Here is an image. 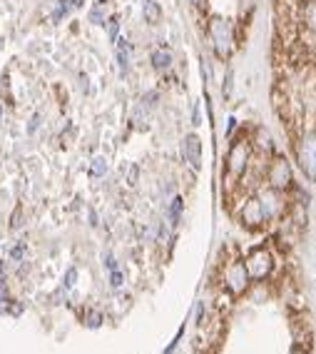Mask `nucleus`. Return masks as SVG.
<instances>
[{
    "instance_id": "1",
    "label": "nucleus",
    "mask_w": 316,
    "mask_h": 354,
    "mask_svg": "<svg viewBox=\"0 0 316 354\" xmlns=\"http://www.w3.org/2000/svg\"><path fill=\"white\" fill-rule=\"evenodd\" d=\"M209 35H212V43H214V50L219 58H229L231 53V28L224 18H214L209 23Z\"/></svg>"
},
{
    "instance_id": "2",
    "label": "nucleus",
    "mask_w": 316,
    "mask_h": 354,
    "mask_svg": "<svg viewBox=\"0 0 316 354\" xmlns=\"http://www.w3.org/2000/svg\"><path fill=\"white\" fill-rule=\"evenodd\" d=\"M296 155H299L301 170L311 177V180H316V135H304L299 140Z\"/></svg>"
},
{
    "instance_id": "3",
    "label": "nucleus",
    "mask_w": 316,
    "mask_h": 354,
    "mask_svg": "<svg viewBox=\"0 0 316 354\" xmlns=\"http://www.w3.org/2000/svg\"><path fill=\"white\" fill-rule=\"evenodd\" d=\"M266 180H269V187L271 190H287L291 185V167L284 157H276L271 165H269V172H266Z\"/></svg>"
},
{
    "instance_id": "4",
    "label": "nucleus",
    "mask_w": 316,
    "mask_h": 354,
    "mask_svg": "<svg viewBox=\"0 0 316 354\" xmlns=\"http://www.w3.org/2000/svg\"><path fill=\"white\" fill-rule=\"evenodd\" d=\"M247 267V274L254 277V279H264L269 272H271V255L266 250H254L249 255V260L244 262Z\"/></svg>"
},
{
    "instance_id": "5",
    "label": "nucleus",
    "mask_w": 316,
    "mask_h": 354,
    "mask_svg": "<svg viewBox=\"0 0 316 354\" xmlns=\"http://www.w3.org/2000/svg\"><path fill=\"white\" fill-rule=\"evenodd\" d=\"M247 160H249V145H247L244 140L234 143L229 150V155H227V170H229V175H234V177L244 175Z\"/></svg>"
},
{
    "instance_id": "6",
    "label": "nucleus",
    "mask_w": 316,
    "mask_h": 354,
    "mask_svg": "<svg viewBox=\"0 0 316 354\" xmlns=\"http://www.w3.org/2000/svg\"><path fill=\"white\" fill-rule=\"evenodd\" d=\"M182 155H184V162H187L194 172H200L202 170V140L197 135H187V137H184V143H182Z\"/></svg>"
},
{
    "instance_id": "7",
    "label": "nucleus",
    "mask_w": 316,
    "mask_h": 354,
    "mask_svg": "<svg viewBox=\"0 0 316 354\" xmlns=\"http://www.w3.org/2000/svg\"><path fill=\"white\" fill-rule=\"evenodd\" d=\"M249 285V274H247V267L244 262H236L227 269V287H229L234 295H242Z\"/></svg>"
},
{
    "instance_id": "8",
    "label": "nucleus",
    "mask_w": 316,
    "mask_h": 354,
    "mask_svg": "<svg viewBox=\"0 0 316 354\" xmlns=\"http://www.w3.org/2000/svg\"><path fill=\"white\" fill-rule=\"evenodd\" d=\"M259 205H261V212H264V220H271V217H276L279 215V209H282V202H279V190H261L259 192Z\"/></svg>"
},
{
    "instance_id": "9",
    "label": "nucleus",
    "mask_w": 316,
    "mask_h": 354,
    "mask_svg": "<svg viewBox=\"0 0 316 354\" xmlns=\"http://www.w3.org/2000/svg\"><path fill=\"white\" fill-rule=\"evenodd\" d=\"M242 220L247 222V225H261V222H266L264 220V212H261V205H259V200L254 197V200H249L247 205H244V212H242Z\"/></svg>"
},
{
    "instance_id": "10",
    "label": "nucleus",
    "mask_w": 316,
    "mask_h": 354,
    "mask_svg": "<svg viewBox=\"0 0 316 354\" xmlns=\"http://www.w3.org/2000/svg\"><path fill=\"white\" fill-rule=\"evenodd\" d=\"M142 10H144V18H147V23H160V18H162V10H160V5L154 3V0H142Z\"/></svg>"
},
{
    "instance_id": "11",
    "label": "nucleus",
    "mask_w": 316,
    "mask_h": 354,
    "mask_svg": "<svg viewBox=\"0 0 316 354\" xmlns=\"http://www.w3.org/2000/svg\"><path fill=\"white\" fill-rule=\"evenodd\" d=\"M152 65H154L157 70H167V67L172 65V53H170V50H154V53H152Z\"/></svg>"
},
{
    "instance_id": "12",
    "label": "nucleus",
    "mask_w": 316,
    "mask_h": 354,
    "mask_svg": "<svg viewBox=\"0 0 316 354\" xmlns=\"http://www.w3.org/2000/svg\"><path fill=\"white\" fill-rule=\"evenodd\" d=\"M304 23H306V28L316 35V0L304 3Z\"/></svg>"
},
{
    "instance_id": "13",
    "label": "nucleus",
    "mask_w": 316,
    "mask_h": 354,
    "mask_svg": "<svg viewBox=\"0 0 316 354\" xmlns=\"http://www.w3.org/2000/svg\"><path fill=\"white\" fill-rule=\"evenodd\" d=\"M182 207H184L182 197H174L172 205H170V220H172V225H177V222H179V217H182Z\"/></svg>"
},
{
    "instance_id": "14",
    "label": "nucleus",
    "mask_w": 316,
    "mask_h": 354,
    "mask_svg": "<svg viewBox=\"0 0 316 354\" xmlns=\"http://www.w3.org/2000/svg\"><path fill=\"white\" fill-rule=\"evenodd\" d=\"M90 20H92L95 25H105V5H102V3L95 5V8L90 10Z\"/></svg>"
},
{
    "instance_id": "15",
    "label": "nucleus",
    "mask_w": 316,
    "mask_h": 354,
    "mask_svg": "<svg viewBox=\"0 0 316 354\" xmlns=\"http://www.w3.org/2000/svg\"><path fill=\"white\" fill-rule=\"evenodd\" d=\"M257 145H259V150H264V152H271V135H269L266 130H259L257 132Z\"/></svg>"
},
{
    "instance_id": "16",
    "label": "nucleus",
    "mask_w": 316,
    "mask_h": 354,
    "mask_svg": "<svg viewBox=\"0 0 316 354\" xmlns=\"http://www.w3.org/2000/svg\"><path fill=\"white\" fill-rule=\"evenodd\" d=\"M90 172H92V177H102L105 172H107V160H105V157H95Z\"/></svg>"
},
{
    "instance_id": "17",
    "label": "nucleus",
    "mask_w": 316,
    "mask_h": 354,
    "mask_svg": "<svg viewBox=\"0 0 316 354\" xmlns=\"http://www.w3.org/2000/svg\"><path fill=\"white\" fill-rule=\"evenodd\" d=\"M231 85H234V73H231V70H227V78H224V88H222L224 97H229V95H231Z\"/></svg>"
},
{
    "instance_id": "18",
    "label": "nucleus",
    "mask_w": 316,
    "mask_h": 354,
    "mask_svg": "<svg viewBox=\"0 0 316 354\" xmlns=\"http://www.w3.org/2000/svg\"><path fill=\"white\" fill-rule=\"evenodd\" d=\"M23 255H25V247H23V244H15V247L10 250V260H13V262H20Z\"/></svg>"
},
{
    "instance_id": "19",
    "label": "nucleus",
    "mask_w": 316,
    "mask_h": 354,
    "mask_svg": "<svg viewBox=\"0 0 316 354\" xmlns=\"http://www.w3.org/2000/svg\"><path fill=\"white\" fill-rule=\"evenodd\" d=\"M75 279H77V269H75V267H70V269H67V274H65V287L70 290V287L75 285Z\"/></svg>"
},
{
    "instance_id": "20",
    "label": "nucleus",
    "mask_w": 316,
    "mask_h": 354,
    "mask_svg": "<svg viewBox=\"0 0 316 354\" xmlns=\"http://www.w3.org/2000/svg\"><path fill=\"white\" fill-rule=\"evenodd\" d=\"M122 279H125L122 272H120V269H112V274H110V285H112V287H122Z\"/></svg>"
},
{
    "instance_id": "21",
    "label": "nucleus",
    "mask_w": 316,
    "mask_h": 354,
    "mask_svg": "<svg viewBox=\"0 0 316 354\" xmlns=\"http://www.w3.org/2000/svg\"><path fill=\"white\" fill-rule=\"evenodd\" d=\"M67 8H70V5H67V3H65V0H60L58 10H55V15H53V18H55V20H60V18H62V15H65V13H67Z\"/></svg>"
},
{
    "instance_id": "22",
    "label": "nucleus",
    "mask_w": 316,
    "mask_h": 354,
    "mask_svg": "<svg viewBox=\"0 0 316 354\" xmlns=\"http://www.w3.org/2000/svg\"><path fill=\"white\" fill-rule=\"evenodd\" d=\"M117 32H120V23H117V20H110V40H112V43L117 40Z\"/></svg>"
},
{
    "instance_id": "23",
    "label": "nucleus",
    "mask_w": 316,
    "mask_h": 354,
    "mask_svg": "<svg viewBox=\"0 0 316 354\" xmlns=\"http://www.w3.org/2000/svg\"><path fill=\"white\" fill-rule=\"evenodd\" d=\"M192 120H194V125H202V113H200V102L194 105V110H192Z\"/></svg>"
},
{
    "instance_id": "24",
    "label": "nucleus",
    "mask_w": 316,
    "mask_h": 354,
    "mask_svg": "<svg viewBox=\"0 0 316 354\" xmlns=\"http://www.w3.org/2000/svg\"><path fill=\"white\" fill-rule=\"evenodd\" d=\"M105 265L110 267V269H117V262H115V257H112V255H110V252H107V255H105Z\"/></svg>"
},
{
    "instance_id": "25",
    "label": "nucleus",
    "mask_w": 316,
    "mask_h": 354,
    "mask_svg": "<svg viewBox=\"0 0 316 354\" xmlns=\"http://www.w3.org/2000/svg\"><path fill=\"white\" fill-rule=\"evenodd\" d=\"M37 125H40V115H32V120H30V132H35Z\"/></svg>"
},
{
    "instance_id": "26",
    "label": "nucleus",
    "mask_w": 316,
    "mask_h": 354,
    "mask_svg": "<svg viewBox=\"0 0 316 354\" xmlns=\"http://www.w3.org/2000/svg\"><path fill=\"white\" fill-rule=\"evenodd\" d=\"M90 327H100V314L95 312V314H90V322H87Z\"/></svg>"
},
{
    "instance_id": "27",
    "label": "nucleus",
    "mask_w": 316,
    "mask_h": 354,
    "mask_svg": "<svg viewBox=\"0 0 316 354\" xmlns=\"http://www.w3.org/2000/svg\"><path fill=\"white\" fill-rule=\"evenodd\" d=\"M130 185H137V167H130Z\"/></svg>"
},
{
    "instance_id": "28",
    "label": "nucleus",
    "mask_w": 316,
    "mask_h": 354,
    "mask_svg": "<svg viewBox=\"0 0 316 354\" xmlns=\"http://www.w3.org/2000/svg\"><path fill=\"white\" fill-rule=\"evenodd\" d=\"M234 127H236V120L229 118V125H227V137H229L231 132H234Z\"/></svg>"
},
{
    "instance_id": "29",
    "label": "nucleus",
    "mask_w": 316,
    "mask_h": 354,
    "mask_svg": "<svg viewBox=\"0 0 316 354\" xmlns=\"http://www.w3.org/2000/svg\"><path fill=\"white\" fill-rule=\"evenodd\" d=\"M3 120H5V113H3V105H0V125H3Z\"/></svg>"
},
{
    "instance_id": "30",
    "label": "nucleus",
    "mask_w": 316,
    "mask_h": 354,
    "mask_svg": "<svg viewBox=\"0 0 316 354\" xmlns=\"http://www.w3.org/2000/svg\"><path fill=\"white\" fill-rule=\"evenodd\" d=\"M239 3H242V8H244V5H252V0H239Z\"/></svg>"
},
{
    "instance_id": "31",
    "label": "nucleus",
    "mask_w": 316,
    "mask_h": 354,
    "mask_svg": "<svg viewBox=\"0 0 316 354\" xmlns=\"http://www.w3.org/2000/svg\"><path fill=\"white\" fill-rule=\"evenodd\" d=\"M72 5H83V0H72Z\"/></svg>"
},
{
    "instance_id": "32",
    "label": "nucleus",
    "mask_w": 316,
    "mask_h": 354,
    "mask_svg": "<svg viewBox=\"0 0 316 354\" xmlns=\"http://www.w3.org/2000/svg\"><path fill=\"white\" fill-rule=\"evenodd\" d=\"M192 3H194V5H202V3H204V0H192Z\"/></svg>"
},
{
    "instance_id": "33",
    "label": "nucleus",
    "mask_w": 316,
    "mask_h": 354,
    "mask_svg": "<svg viewBox=\"0 0 316 354\" xmlns=\"http://www.w3.org/2000/svg\"><path fill=\"white\" fill-rule=\"evenodd\" d=\"M294 354H304V352H301V349H294Z\"/></svg>"
}]
</instances>
